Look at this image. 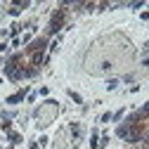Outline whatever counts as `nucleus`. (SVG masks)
Listing matches in <instances>:
<instances>
[{
	"label": "nucleus",
	"mask_w": 149,
	"mask_h": 149,
	"mask_svg": "<svg viewBox=\"0 0 149 149\" xmlns=\"http://www.w3.org/2000/svg\"><path fill=\"white\" fill-rule=\"evenodd\" d=\"M62 26H64V12L59 10V12H54V14H52V22L47 24V36H54Z\"/></svg>",
	"instance_id": "nucleus-1"
},
{
	"label": "nucleus",
	"mask_w": 149,
	"mask_h": 149,
	"mask_svg": "<svg viewBox=\"0 0 149 149\" xmlns=\"http://www.w3.org/2000/svg\"><path fill=\"white\" fill-rule=\"evenodd\" d=\"M47 47V38H36L33 43L26 45V54H33V52H45Z\"/></svg>",
	"instance_id": "nucleus-2"
},
{
	"label": "nucleus",
	"mask_w": 149,
	"mask_h": 149,
	"mask_svg": "<svg viewBox=\"0 0 149 149\" xmlns=\"http://www.w3.org/2000/svg\"><path fill=\"white\" fill-rule=\"evenodd\" d=\"M45 62H47V54H45V52H33V54H31V64H29V66L40 69Z\"/></svg>",
	"instance_id": "nucleus-3"
},
{
	"label": "nucleus",
	"mask_w": 149,
	"mask_h": 149,
	"mask_svg": "<svg viewBox=\"0 0 149 149\" xmlns=\"http://www.w3.org/2000/svg\"><path fill=\"white\" fill-rule=\"evenodd\" d=\"M26 92H29V90H19L17 95H10V97H7V104H17V102H22V100L26 97Z\"/></svg>",
	"instance_id": "nucleus-4"
},
{
	"label": "nucleus",
	"mask_w": 149,
	"mask_h": 149,
	"mask_svg": "<svg viewBox=\"0 0 149 149\" xmlns=\"http://www.w3.org/2000/svg\"><path fill=\"white\" fill-rule=\"evenodd\" d=\"M10 142H12V144H19V142H22V135H19V133H12V130H10Z\"/></svg>",
	"instance_id": "nucleus-5"
},
{
	"label": "nucleus",
	"mask_w": 149,
	"mask_h": 149,
	"mask_svg": "<svg viewBox=\"0 0 149 149\" xmlns=\"http://www.w3.org/2000/svg\"><path fill=\"white\" fill-rule=\"evenodd\" d=\"M137 114H140V116H142V118H144V121H147V118H149V102H147V104H144V107H142V109H140V111H137Z\"/></svg>",
	"instance_id": "nucleus-6"
},
{
	"label": "nucleus",
	"mask_w": 149,
	"mask_h": 149,
	"mask_svg": "<svg viewBox=\"0 0 149 149\" xmlns=\"http://www.w3.org/2000/svg\"><path fill=\"white\" fill-rule=\"evenodd\" d=\"M69 97H71L73 102H76V104H83V100H81V95H78V92H73V90H69Z\"/></svg>",
	"instance_id": "nucleus-7"
},
{
	"label": "nucleus",
	"mask_w": 149,
	"mask_h": 149,
	"mask_svg": "<svg viewBox=\"0 0 149 149\" xmlns=\"http://www.w3.org/2000/svg\"><path fill=\"white\" fill-rule=\"evenodd\" d=\"M90 144H92V149H97V147H100V137H97V133H92V137H90Z\"/></svg>",
	"instance_id": "nucleus-8"
},
{
	"label": "nucleus",
	"mask_w": 149,
	"mask_h": 149,
	"mask_svg": "<svg viewBox=\"0 0 149 149\" xmlns=\"http://www.w3.org/2000/svg\"><path fill=\"white\" fill-rule=\"evenodd\" d=\"M123 111H125V109H118L116 114H111V118H114V121H121V116H123Z\"/></svg>",
	"instance_id": "nucleus-9"
},
{
	"label": "nucleus",
	"mask_w": 149,
	"mask_h": 149,
	"mask_svg": "<svg viewBox=\"0 0 149 149\" xmlns=\"http://www.w3.org/2000/svg\"><path fill=\"white\" fill-rule=\"evenodd\" d=\"M102 123H107V121H111V114H109V111H107V114H102V118H100Z\"/></svg>",
	"instance_id": "nucleus-10"
},
{
	"label": "nucleus",
	"mask_w": 149,
	"mask_h": 149,
	"mask_svg": "<svg viewBox=\"0 0 149 149\" xmlns=\"http://www.w3.org/2000/svg\"><path fill=\"white\" fill-rule=\"evenodd\" d=\"M107 144H109V137H107V135H104V137H102V140H100V147H102V149H104V147H107Z\"/></svg>",
	"instance_id": "nucleus-11"
},
{
	"label": "nucleus",
	"mask_w": 149,
	"mask_h": 149,
	"mask_svg": "<svg viewBox=\"0 0 149 149\" xmlns=\"http://www.w3.org/2000/svg\"><path fill=\"white\" fill-rule=\"evenodd\" d=\"M29 147H31V149H40V144H38V142H31Z\"/></svg>",
	"instance_id": "nucleus-12"
},
{
	"label": "nucleus",
	"mask_w": 149,
	"mask_h": 149,
	"mask_svg": "<svg viewBox=\"0 0 149 149\" xmlns=\"http://www.w3.org/2000/svg\"><path fill=\"white\" fill-rule=\"evenodd\" d=\"M0 64H3V59H0Z\"/></svg>",
	"instance_id": "nucleus-13"
}]
</instances>
